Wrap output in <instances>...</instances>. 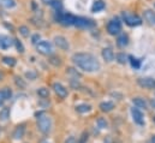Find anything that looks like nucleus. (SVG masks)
Listing matches in <instances>:
<instances>
[{"mask_svg":"<svg viewBox=\"0 0 155 143\" xmlns=\"http://www.w3.org/2000/svg\"><path fill=\"white\" fill-rule=\"evenodd\" d=\"M74 64L85 72H96L100 70L99 60L90 53H76L72 55Z\"/></svg>","mask_w":155,"mask_h":143,"instance_id":"1","label":"nucleus"},{"mask_svg":"<svg viewBox=\"0 0 155 143\" xmlns=\"http://www.w3.org/2000/svg\"><path fill=\"white\" fill-rule=\"evenodd\" d=\"M38 129L43 135H48L51 132V130H52V119L47 113L40 112L38 114Z\"/></svg>","mask_w":155,"mask_h":143,"instance_id":"2","label":"nucleus"},{"mask_svg":"<svg viewBox=\"0 0 155 143\" xmlns=\"http://www.w3.org/2000/svg\"><path fill=\"white\" fill-rule=\"evenodd\" d=\"M57 21L60 23V24H63V25H75V23H76V17L75 16H72V15H70V13H63V12H60V11H57Z\"/></svg>","mask_w":155,"mask_h":143,"instance_id":"3","label":"nucleus"},{"mask_svg":"<svg viewBox=\"0 0 155 143\" xmlns=\"http://www.w3.org/2000/svg\"><path fill=\"white\" fill-rule=\"evenodd\" d=\"M123 18H124L125 23L130 27H137L142 23V19L137 15H134L130 12H123Z\"/></svg>","mask_w":155,"mask_h":143,"instance_id":"4","label":"nucleus"},{"mask_svg":"<svg viewBox=\"0 0 155 143\" xmlns=\"http://www.w3.org/2000/svg\"><path fill=\"white\" fill-rule=\"evenodd\" d=\"M36 49L38 52L43 54V55H51L53 53V47L52 43L48 41H40L39 43L36 45Z\"/></svg>","mask_w":155,"mask_h":143,"instance_id":"5","label":"nucleus"},{"mask_svg":"<svg viewBox=\"0 0 155 143\" xmlns=\"http://www.w3.org/2000/svg\"><path fill=\"white\" fill-rule=\"evenodd\" d=\"M120 30H121V23H120V21L118 18H113V19H111L108 22V24H107V32L111 35L119 34Z\"/></svg>","mask_w":155,"mask_h":143,"instance_id":"6","label":"nucleus"},{"mask_svg":"<svg viewBox=\"0 0 155 143\" xmlns=\"http://www.w3.org/2000/svg\"><path fill=\"white\" fill-rule=\"evenodd\" d=\"M138 85L144 89H155V78L152 77H143L137 81Z\"/></svg>","mask_w":155,"mask_h":143,"instance_id":"7","label":"nucleus"},{"mask_svg":"<svg viewBox=\"0 0 155 143\" xmlns=\"http://www.w3.org/2000/svg\"><path fill=\"white\" fill-rule=\"evenodd\" d=\"M53 90L54 93L60 98V99H65L68 96V89L61 84V83H54L53 84Z\"/></svg>","mask_w":155,"mask_h":143,"instance_id":"8","label":"nucleus"},{"mask_svg":"<svg viewBox=\"0 0 155 143\" xmlns=\"http://www.w3.org/2000/svg\"><path fill=\"white\" fill-rule=\"evenodd\" d=\"M131 114H132V119L136 124L138 125H144V118H143V113L138 109V108H131Z\"/></svg>","mask_w":155,"mask_h":143,"instance_id":"9","label":"nucleus"},{"mask_svg":"<svg viewBox=\"0 0 155 143\" xmlns=\"http://www.w3.org/2000/svg\"><path fill=\"white\" fill-rule=\"evenodd\" d=\"M54 43L58 48L63 49V51H68L69 49V42L64 36H55L54 37Z\"/></svg>","mask_w":155,"mask_h":143,"instance_id":"10","label":"nucleus"},{"mask_svg":"<svg viewBox=\"0 0 155 143\" xmlns=\"http://www.w3.org/2000/svg\"><path fill=\"white\" fill-rule=\"evenodd\" d=\"M75 25H77L78 28H93L95 27V23L87 18H77Z\"/></svg>","mask_w":155,"mask_h":143,"instance_id":"11","label":"nucleus"},{"mask_svg":"<svg viewBox=\"0 0 155 143\" xmlns=\"http://www.w3.org/2000/svg\"><path fill=\"white\" fill-rule=\"evenodd\" d=\"M24 134H25V124H19L15 129V131L12 134V137H13V140H21V138L24 137Z\"/></svg>","mask_w":155,"mask_h":143,"instance_id":"12","label":"nucleus"},{"mask_svg":"<svg viewBox=\"0 0 155 143\" xmlns=\"http://www.w3.org/2000/svg\"><path fill=\"white\" fill-rule=\"evenodd\" d=\"M13 45V41L6 35H0V48L1 49H7Z\"/></svg>","mask_w":155,"mask_h":143,"instance_id":"13","label":"nucleus"},{"mask_svg":"<svg viewBox=\"0 0 155 143\" xmlns=\"http://www.w3.org/2000/svg\"><path fill=\"white\" fill-rule=\"evenodd\" d=\"M102 58H104L107 63L112 62V60L114 59V53H113V51H112L111 48H104V49H102Z\"/></svg>","mask_w":155,"mask_h":143,"instance_id":"14","label":"nucleus"},{"mask_svg":"<svg viewBox=\"0 0 155 143\" xmlns=\"http://www.w3.org/2000/svg\"><path fill=\"white\" fill-rule=\"evenodd\" d=\"M144 19L155 27V12L153 10H146L144 11Z\"/></svg>","mask_w":155,"mask_h":143,"instance_id":"15","label":"nucleus"},{"mask_svg":"<svg viewBox=\"0 0 155 143\" xmlns=\"http://www.w3.org/2000/svg\"><path fill=\"white\" fill-rule=\"evenodd\" d=\"M132 102L136 106V108H142V109H147L148 108V104L143 98H135L132 100Z\"/></svg>","mask_w":155,"mask_h":143,"instance_id":"16","label":"nucleus"},{"mask_svg":"<svg viewBox=\"0 0 155 143\" xmlns=\"http://www.w3.org/2000/svg\"><path fill=\"white\" fill-rule=\"evenodd\" d=\"M114 108V104L112 101H104L100 104V109L102 112H111Z\"/></svg>","mask_w":155,"mask_h":143,"instance_id":"17","label":"nucleus"},{"mask_svg":"<svg viewBox=\"0 0 155 143\" xmlns=\"http://www.w3.org/2000/svg\"><path fill=\"white\" fill-rule=\"evenodd\" d=\"M104 8H105V2L102 0H96L91 6V11L93 12H99V11H101Z\"/></svg>","mask_w":155,"mask_h":143,"instance_id":"18","label":"nucleus"},{"mask_svg":"<svg viewBox=\"0 0 155 143\" xmlns=\"http://www.w3.org/2000/svg\"><path fill=\"white\" fill-rule=\"evenodd\" d=\"M10 118V109L8 107H4L0 111V121H6Z\"/></svg>","mask_w":155,"mask_h":143,"instance_id":"19","label":"nucleus"},{"mask_svg":"<svg viewBox=\"0 0 155 143\" xmlns=\"http://www.w3.org/2000/svg\"><path fill=\"white\" fill-rule=\"evenodd\" d=\"M0 6L5 8H12L16 6V1L15 0H0Z\"/></svg>","mask_w":155,"mask_h":143,"instance_id":"20","label":"nucleus"},{"mask_svg":"<svg viewBox=\"0 0 155 143\" xmlns=\"http://www.w3.org/2000/svg\"><path fill=\"white\" fill-rule=\"evenodd\" d=\"M90 109H91V106L88 105V104H81V105L76 106V111H77L78 113H87Z\"/></svg>","mask_w":155,"mask_h":143,"instance_id":"21","label":"nucleus"},{"mask_svg":"<svg viewBox=\"0 0 155 143\" xmlns=\"http://www.w3.org/2000/svg\"><path fill=\"white\" fill-rule=\"evenodd\" d=\"M127 43H129V37L125 35V34H121V35L118 37V45L120 47H125Z\"/></svg>","mask_w":155,"mask_h":143,"instance_id":"22","label":"nucleus"},{"mask_svg":"<svg viewBox=\"0 0 155 143\" xmlns=\"http://www.w3.org/2000/svg\"><path fill=\"white\" fill-rule=\"evenodd\" d=\"M2 63L5 64V65H7V66H15L16 65V59L15 58H12V57H4L2 58Z\"/></svg>","mask_w":155,"mask_h":143,"instance_id":"23","label":"nucleus"},{"mask_svg":"<svg viewBox=\"0 0 155 143\" xmlns=\"http://www.w3.org/2000/svg\"><path fill=\"white\" fill-rule=\"evenodd\" d=\"M38 94H39L40 98L42 99H47L49 96V90L47 88H39L38 89Z\"/></svg>","mask_w":155,"mask_h":143,"instance_id":"24","label":"nucleus"},{"mask_svg":"<svg viewBox=\"0 0 155 143\" xmlns=\"http://www.w3.org/2000/svg\"><path fill=\"white\" fill-rule=\"evenodd\" d=\"M96 124H97V126H99L100 129H102V130H105V129L108 128V123H107V120H106L105 118H99L97 121H96Z\"/></svg>","mask_w":155,"mask_h":143,"instance_id":"25","label":"nucleus"},{"mask_svg":"<svg viewBox=\"0 0 155 143\" xmlns=\"http://www.w3.org/2000/svg\"><path fill=\"white\" fill-rule=\"evenodd\" d=\"M130 59V63H131V66L134 68V69H140L141 68V60H138V59H136V58H134V57H130L129 58Z\"/></svg>","mask_w":155,"mask_h":143,"instance_id":"26","label":"nucleus"},{"mask_svg":"<svg viewBox=\"0 0 155 143\" xmlns=\"http://www.w3.org/2000/svg\"><path fill=\"white\" fill-rule=\"evenodd\" d=\"M49 63L52 65H54V66H60L61 65V60H60L59 57H51L49 58Z\"/></svg>","mask_w":155,"mask_h":143,"instance_id":"27","label":"nucleus"},{"mask_svg":"<svg viewBox=\"0 0 155 143\" xmlns=\"http://www.w3.org/2000/svg\"><path fill=\"white\" fill-rule=\"evenodd\" d=\"M2 94H4V96H5V100H10V99L12 98V91H11V89L7 88V87H5V88L2 89Z\"/></svg>","mask_w":155,"mask_h":143,"instance_id":"28","label":"nucleus"},{"mask_svg":"<svg viewBox=\"0 0 155 143\" xmlns=\"http://www.w3.org/2000/svg\"><path fill=\"white\" fill-rule=\"evenodd\" d=\"M13 43L16 45V47H17V49H18V52H19V53H23V52H24V46H23V43H22L18 38L13 40Z\"/></svg>","mask_w":155,"mask_h":143,"instance_id":"29","label":"nucleus"},{"mask_svg":"<svg viewBox=\"0 0 155 143\" xmlns=\"http://www.w3.org/2000/svg\"><path fill=\"white\" fill-rule=\"evenodd\" d=\"M19 33H21V35L22 36L28 37V36H29V29H28V27H25V25L19 27Z\"/></svg>","mask_w":155,"mask_h":143,"instance_id":"30","label":"nucleus"},{"mask_svg":"<svg viewBox=\"0 0 155 143\" xmlns=\"http://www.w3.org/2000/svg\"><path fill=\"white\" fill-rule=\"evenodd\" d=\"M49 4H51V5H52L57 11H58V10L60 11V8H61V4H60V1H59V0H51V2H49Z\"/></svg>","mask_w":155,"mask_h":143,"instance_id":"31","label":"nucleus"},{"mask_svg":"<svg viewBox=\"0 0 155 143\" xmlns=\"http://www.w3.org/2000/svg\"><path fill=\"white\" fill-rule=\"evenodd\" d=\"M117 60H118V63H120V64H125V62H126L125 54H123V53L117 54Z\"/></svg>","mask_w":155,"mask_h":143,"instance_id":"32","label":"nucleus"},{"mask_svg":"<svg viewBox=\"0 0 155 143\" xmlns=\"http://www.w3.org/2000/svg\"><path fill=\"white\" fill-rule=\"evenodd\" d=\"M25 77L27 78H29V79H31V81H34L36 77H38V73L35 71H28L25 73Z\"/></svg>","mask_w":155,"mask_h":143,"instance_id":"33","label":"nucleus"},{"mask_svg":"<svg viewBox=\"0 0 155 143\" xmlns=\"http://www.w3.org/2000/svg\"><path fill=\"white\" fill-rule=\"evenodd\" d=\"M15 82H16V84H17L19 88H25V83L22 81V78H19V77H15Z\"/></svg>","mask_w":155,"mask_h":143,"instance_id":"34","label":"nucleus"},{"mask_svg":"<svg viewBox=\"0 0 155 143\" xmlns=\"http://www.w3.org/2000/svg\"><path fill=\"white\" fill-rule=\"evenodd\" d=\"M87 140H88V135H87V132H83L81 138L77 141V143H87Z\"/></svg>","mask_w":155,"mask_h":143,"instance_id":"35","label":"nucleus"},{"mask_svg":"<svg viewBox=\"0 0 155 143\" xmlns=\"http://www.w3.org/2000/svg\"><path fill=\"white\" fill-rule=\"evenodd\" d=\"M68 73H70V75L75 76L76 78H77V77H81V75H79L77 71H75V69H72V68H69V69H68Z\"/></svg>","mask_w":155,"mask_h":143,"instance_id":"36","label":"nucleus"},{"mask_svg":"<svg viewBox=\"0 0 155 143\" xmlns=\"http://www.w3.org/2000/svg\"><path fill=\"white\" fill-rule=\"evenodd\" d=\"M65 143H77V140H76V137L70 136V137H68V138L65 140Z\"/></svg>","mask_w":155,"mask_h":143,"instance_id":"37","label":"nucleus"},{"mask_svg":"<svg viewBox=\"0 0 155 143\" xmlns=\"http://www.w3.org/2000/svg\"><path fill=\"white\" fill-rule=\"evenodd\" d=\"M39 40H40V35H39V34H36V35L33 36L31 42H33V43H35V45H38V43H39Z\"/></svg>","mask_w":155,"mask_h":143,"instance_id":"38","label":"nucleus"},{"mask_svg":"<svg viewBox=\"0 0 155 143\" xmlns=\"http://www.w3.org/2000/svg\"><path fill=\"white\" fill-rule=\"evenodd\" d=\"M5 101H6V100H5V96H4V94H2V90H0V107L4 105Z\"/></svg>","mask_w":155,"mask_h":143,"instance_id":"39","label":"nucleus"},{"mask_svg":"<svg viewBox=\"0 0 155 143\" xmlns=\"http://www.w3.org/2000/svg\"><path fill=\"white\" fill-rule=\"evenodd\" d=\"M152 143H155V135L154 136H152Z\"/></svg>","mask_w":155,"mask_h":143,"instance_id":"40","label":"nucleus"},{"mask_svg":"<svg viewBox=\"0 0 155 143\" xmlns=\"http://www.w3.org/2000/svg\"><path fill=\"white\" fill-rule=\"evenodd\" d=\"M152 106H153V107L155 108V99L153 100V101H152Z\"/></svg>","mask_w":155,"mask_h":143,"instance_id":"41","label":"nucleus"},{"mask_svg":"<svg viewBox=\"0 0 155 143\" xmlns=\"http://www.w3.org/2000/svg\"><path fill=\"white\" fill-rule=\"evenodd\" d=\"M1 79H2V73L0 72V81H1Z\"/></svg>","mask_w":155,"mask_h":143,"instance_id":"42","label":"nucleus"},{"mask_svg":"<svg viewBox=\"0 0 155 143\" xmlns=\"http://www.w3.org/2000/svg\"><path fill=\"white\" fill-rule=\"evenodd\" d=\"M153 120H154V123H155V115H154V118H153Z\"/></svg>","mask_w":155,"mask_h":143,"instance_id":"43","label":"nucleus"}]
</instances>
